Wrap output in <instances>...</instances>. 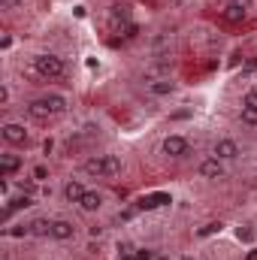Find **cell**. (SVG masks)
<instances>
[{"label": "cell", "instance_id": "obj_20", "mask_svg": "<svg viewBox=\"0 0 257 260\" xmlns=\"http://www.w3.org/2000/svg\"><path fill=\"white\" fill-rule=\"evenodd\" d=\"M212 233H221V221H212V224L200 227V236H212Z\"/></svg>", "mask_w": 257, "mask_h": 260}, {"label": "cell", "instance_id": "obj_18", "mask_svg": "<svg viewBox=\"0 0 257 260\" xmlns=\"http://www.w3.org/2000/svg\"><path fill=\"white\" fill-rule=\"evenodd\" d=\"M242 106H248V109H257V88L245 91V97H242Z\"/></svg>", "mask_w": 257, "mask_h": 260}, {"label": "cell", "instance_id": "obj_6", "mask_svg": "<svg viewBox=\"0 0 257 260\" xmlns=\"http://www.w3.org/2000/svg\"><path fill=\"white\" fill-rule=\"evenodd\" d=\"M212 154H215L218 160H236V157H239V145H236L233 139H218L215 148H212Z\"/></svg>", "mask_w": 257, "mask_h": 260}, {"label": "cell", "instance_id": "obj_11", "mask_svg": "<svg viewBox=\"0 0 257 260\" xmlns=\"http://www.w3.org/2000/svg\"><path fill=\"white\" fill-rule=\"evenodd\" d=\"M100 206H103V197L97 194V191H85V197L79 200V209L82 212H97Z\"/></svg>", "mask_w": 257, "mask_h": 260}, {"label": "cell", "instance_id": "obj_16", "mask_svg": "<svg viewBox=\"0 0 257 260\" xmlns=\"http://www.w3.org/2000/svg\"><path fill=\"white\" fill-rule=\"evenodd\" d=\"M30 233H37V236H52V221H30Z\"/></svg>", "mask_w": 257, "mask_h": 260}, {"label": "cell", "instance_id": "obj_15", "mask_svg": "<svg viewBox=\"0 0 257 260\" xmlns=\"http://www.w3.org/2000/svg\"><path fill=\"white\" fill-rule=\"evenodd\" d=\"M164 203H170V194H151V197H145V200H139V209H157Z\"/></svg>", "mask_w": 257, "mask_h": 260}, {"label": "cell", "instance_id": "obj_10", "mask_svg": "<svg viewBox=\"0 0 257 260\" xmlns=\"http://www.w3.org/2000/svg\"><path fill=\"white\" fill-rule=\"evenodd\" d=\"M52 236L55 239H73L76 236V224L73 221H52Z\"/></svg>", "mask_w": 257, "mask_h": 260}, {"label": "cell", "instance_id": "obj_23", "mask_svg": "<svg viewBox=\"0 0 257 260\" xmlns=\"http://www.w3.org/2000/svg\"><path fill=\"white\" fill-rule=\"evenodd\" d=\"M136 260H151V251H136Z\"/></svg>", "mask_w": 257, "mask_h": 260}, {"label": "cell", "instance_id": "obj_21", "mask_svg": "<svg viewBox=\"0 0 257 260\" xmlns=\"http://www.w3.org/2000/svg\"><path fill=\"white\" fill-rule=\"evenodd\" d=\"M34 179H37V182L49 179V170H46V167H37V170H34Z\"/></svg>", "mask_w": 257, "mask_h": 260}, {"label": "cell", "instance_id": "obj_25", "mask_svg": "<svg viewBox=\"0 0 257 260\" xmlns=\"http://www.w3.org/2000/svg\"><path fill=\"white\" fill-rule=\"evenodd\" d=\"M245 260H257V251H248V257Z\"/></svg>", "mask_w": 257, "mask_h": 260}, {"label": "cell", "instance_id": "obj_14", "mask_svg": "<svg viewBox=\"0 0 257 260\" xmlns=\"http://www.w3.org/2000/svg\"><path fill=\"white\" fill-rule=\"evenodd\" d=\"M64 197L70 200V203H79V200L85 197V188H82L79 182H67L64 185Z\"/></svg>", "mask_w": 257, "mask_h": 260}, {"label": "cell", "instance_id": "obj_26", "mask_svg": "<svg viewBox=\"0 0 257 260\" xmlns=\"http://www.w3.org/2000/svg\"><path fill=\"white\" fill-rule=\"evenodd\" d=\"M185 260H194V257H185Z\"/></svg>", "mask_w": 257, "mask_h": 260}, {"label": "cell", "instance_id": "obj_2", "mask_svg": "<svg viewBox=\"0 0 257 260\" xmlns=\"http://www.w3.org/2000/svg\"><path fill=\"white\" fill-rule=\"evenodd\" d=\"M85 173L88 176H118L121 173V157L118 154H94L85 160Z\"/></svg>", "mask_w": 257, "mask_h": 260}, {"label": "cell", "instance_id": "obj_22", "mask_svg": "<svg viewBox=\"0 0 257 260\" xmlns=\"http://www.w3.org/2000/svg\"><path fill=\"white\" fill-rule=\"evenodd\" d=\"M236 236H239V239H245V242H251V230H242V227H239V230H236Z\"/></svg>", "mask_w": 257, "mask_h": 260}, {"label": "cell", "instance_id": "obj_19", "mask_svg": "<svg viewBox=\"0 0 257 260\" xmlns=\"http://www.w3.org/2000/svg\"><path fill=\"white\" fill-rule=\"evenodd\" d=\"M6 233H9V236H30V224H18V227H9Z\"/></svg>", "mask_w": 257, "mask_h": 260}, {"label": "cell", "instance_id": "obj_13", "mask_svg": "<svg viewBox=\"0 0 257 260\" xmlns=\"http://www.w3.org/2000/svg\"><path fill=\"white\" fill-rule=\"evenodd\" d=\"M148 91L157 94V97H160V94H173V91H176V82H173L170 76H167V79H154V82H148Z\"/></svg>", "mask_w": 257, "mask_h": 260}, {"label": "cell", "instance_id": "obj_12", "mask_svg": "<svg viewBox=\"0 0 257 260\" xmlns=\"http://www.w3.org/2000/svg\"><path fill=\"white\" fill-rule=\"evenodd\" d=\"M18 167H21V157L18 154H0V173H3V179H9Z\"/></svg>", "mask_w": 257, "mask_h": 260}, {"label": "cell", "instance_id": "obj_4", "mask_svg": "<svg viewBox=\"0 0 257 260\" xmlns=\"http://www.w3.org/2000/svg\"><path fill=\"white\" fill-rule=\"evenodd\" d=\"M248 9H251V0H230V3L224 6V21L239 24V21L248 18Z\"/></svg>", "mask_w": 257, "mask_h": 260}, {"label": "cell", "instance_id": "obj_1", "mask_svg": "<svg viewBox=\"0 0 257 260\" xmlns=\"http://www.w3.org/2000/svg\"><path fill=\"white\" fill-rule=\"evenodd\" d=\"M67 112V100L61 94H46V97H37L27 103V115L37 118V121H49L55 115H64Z\"/></svg>", "mask_w": 257, "mask_h": 260}, {"label": "cell", "instance_id": "obj_3", "mask_svg": "<svg viewBox=\"0 0 257 260\" xmlns=\"http://www.w3.org/2000/svg\"><path fill=\"white\" fill-rule=\"evenodd\" d=\"M64 70L67 67L58 55H37V58H34V73L43 76V79H61Z\"/></svg>", "mask_w": 257, "mask_h": 260}, {"label": "cell", "instance_id": "obj_24", "mask_svg": "<svg viewBox=\"0 0 257 260\" xmlns=\"http://www.w3.org/2000/svg\"><path fill=\"white\" fill-rule=\"evenodd\" d=\"M257 67V58H251V61H248V64H245V70H242V73H251V70H254Z\"/></svg>", "mask_w": 257, "mask_h": 260}, {"label": "cell", "instance_id": "obj_9", "mask_svg": "<svg viewBox=\"0 0 257 260\" xmlns=\"http://www.w3.org/2000/svg\"><path fill=\"white\" fill-rule=\"evenodd\" d=\"M109 24L118 30V24H124V27H130L133 21H130V9L124 6V3H115L112 9H109Z\"/></svg>", "mask_w": 257, "mask_h": 260}, {"label": "cell", "instance_id": "obj_7", "mask_svg": "<svg viewBox=\"0 0 257 260\" xmlns=\"http://www.w3.org/2000/svg\"><path fill=\"white\" fill-rule=\"evenodd\" d=\"M200 176H203V179H212V182L224 179V160H218V157L203 160V164H200Z\"/></svg>", "mask_w": 257, "mask_h": 260}, {"label": "cell", "instance_id": "obj_8", "mask_svg": "<svg viewBox=\"0 0 257 260\" xmlns=\"http://www.w3.org/2000/svg\"><path fill=\"white\" fill-rule=\"evenodd\" d=\"M3 139L9 142V145H27V130L21 127V124H3Z\"/></svg>", "mask_w": 257, "mask_h": 260}, {"label": "cell", "instance_id": "obj_5", "mask_svg": "<svg viewBox=\"0 0 257 260\" xmlns=\"http://www.w3.org/2000/svg\"><path fill=\"white\" fill-rule=\"evenodd\" d=\"M188 148H191V145H188V139H185V136H167V139H164V145H160V151H164L167 157H185V154H188Z\"/></svg>", "mask_w": 257, "mask_h": 260}, {"label": "cell", "instance_id": "obj_17", "mask_svg": "<svg viewBox=\"0 0 257 260\" xmlns=\"http://www.w3.org/2000/svg\"><path fill=\"white\" fill-rule=\"evenodd\" d=\"M242 124H251V127H257V109L242 106Z\"/></svg>", "mask_w": 257, "mask_h": 260}]
</instances>
